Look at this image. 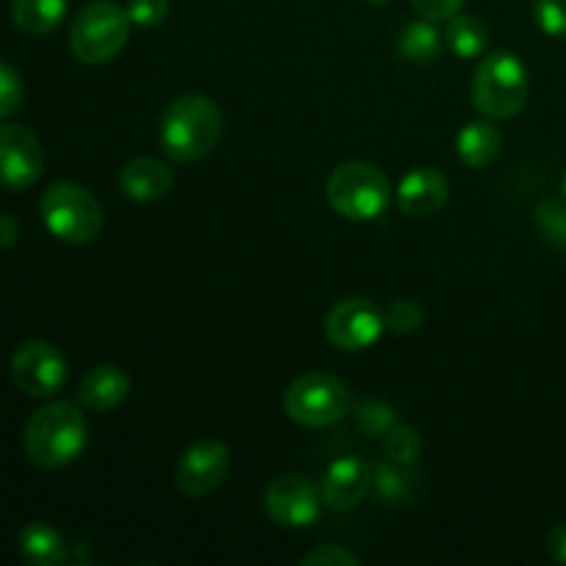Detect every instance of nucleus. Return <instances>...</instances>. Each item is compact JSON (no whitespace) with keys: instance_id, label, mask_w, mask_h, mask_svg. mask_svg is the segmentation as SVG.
<instances>
[{"instance_id":"f257e3e1","label":"nucleus","mask_w":566,"mask_h":566,"mask_svg":"<svg viewBox=\"0 0 566 566\" xmlns=\"http://www.w3.org/2000/svg\"><path fill=\"white\" fill-rule=\"evenodd\" d=\"M88 446V423L81 403L50 401L28 418L22 448L36 468L61 470L75 462Z\"/></svg>"},{"instance_id":"f03ea898","label":"nucleus","mask_w":566,"mask_h":566,"mask_svg":"<svg viewBox=\"0 0 566 566\" xmlns=\"http://www.w3.org/2000/svg\"><path fill=\"white\" fill-rule=\"evenodd\" d=\"M224 130L221 108L205 94H182L160 119V147L175 164L208 158Z\"/></svg>"},{"instance_id":"7ed1b4c3","label":"nucleus","mask_w":566,"mask_h":566,"mask_svg":"<svg viewBox=\"0 0 566 566\" xmlns=\"http://www.w3.org/2000/svg\"><path fill=\"white\" fill-rule=\"evenodd\" d=\"M470 94L473 105L486 119H512L528 103V70L514 53L495 50L475 66Z\"/></svg>"},{"instance_id":"20e7f679","label":"nucleus","mask_w":566,"mask_h":566,"mask_svg":"<svg viewBox=\"0 0 566 566\" xmlns=\"http://www.w3.org/2000/svg\"><path fill=\"white\" fill-rule=\"evenodd\" d=\"M326 199L337 216L352 221H374L387 213L392 186L379 166L368 160H346L326 180Z\"/></svg>"},{"instance_id":"39448f33","label":"nucleus","mask_w":566,"mask_h":566,"mask_svg":"<svg viewBox=\"0 0 566 566\" xmlns=\"http://www.w3.org/2000/svg\"><path fill=\"white\" fill-rule=\"evenodd\" d=\"M130 39V17L114 0L83 6L70 25V50L81 64H108Z\"/></svg>"},{"instance_id":"423d86ee","label":"nucleus","mask_w":566,"mask_h":566,"mask_svg":"<svg viewBox=\"0 0 566 566\" xmlns=\"http://www.w3.org/2000/svg\"><path fill=\"white\" fill-rule=\"evenodd\" d=\"M39 216H42L50 235L72 243V247L92 243L103 230V208L77 182H53L42 193Z\"/></svg>"},{"instance_id":"0eeeda50","label":"nucleus","mask_w":566,"mask_h":566,"mask_svg":"<svg viewBox=\"0 0 566 566\" xmlns=\"http://www.w3.org/2000/svg\"><path fill=\"white\" fill-rule=\"evenodd\" d=\"M285 415L293 423L304 426V429H326L335 426L352 412V390L343 379L332 374H304L291 381L285 390Z\"/></svg>"},{"instance_id":"6e6552de","label":"nucleus","mask_w":566,"mask_h":566,"mask_svg":"<svg viewBox=\"0 0 566 566\" xmlns=\"http://www.w3.org/2000/svg\"><path fill=\"white\" fill-rule=\"evenodd\" d=\"M387 329V318L381 307L370 298L352 296L340 298L335 307L326 313L324 335L340 352H365L374 346Z\"/></svg>"},{"instance_id":"1a4fd4ad","label":"nucleus","mask_w":566,"mask_h":566,"mask_svg":"<svg viewBox=\"0 0 566 566\" xmlns=\"http://www.w3.org/2000/svg\"><path fill=\"white\" fill-rule=\"evenodd\" d=\"M11 381L31 398H53L66 385V359L53 343L25 340L11 354Z\"/></svg>"},{"instance_id":"9d476101","label":"nucleus","mask_w":566,"mask_h":566,"mask_svg":"<svg viewBox=\"0 0 566 566\" xmlns=\"http://www.w3.org/2000/svg\"><path fill=\"white\" fill-rule=\"evenodd\" d=\"M321 490L310 479L298 473L276 475L265 486L263 506L265 514L274 520L280 528H307L321 514Z\"/></svg>"},{"instance_id":"9b49d317","label":"nucleus","mask_w":566,"mask_h":566,"mask_svg":"<svg viewBox=\"0 0 566 566\" xmlns=\"http://www.w3.org/2000/svg\"><path fill=\"white\" fill-rule=\"evenodd\" d=\"M44 171V149L36 133L22 125H0V186L25 191Z\"/></svg>"},{"instance_id":"f8f14e48","label":"nucleus","mask_w":566,"mask_h":566,"mask_svg":"<svg viewBox=\"0 0 566 566\" xmlns=\"http://www.w3.org/2000/svg\"><path fill=\"white\" fill-rule=\"evenodd\" d=\"M230 448L219 440H202L188 448L175 470V484L182 495L205 497L219 490L230 475Z\"/></svg>"},{"instance_id":"ddd939ff","label":"nucleus","mask_w":566,"mask_h":566,"mask_svg":"<svg viewBox=\"0 0 566 566\" xmlns=\"http://www.w3.org/2000/svg\"><path fill=\"white\" fill-rule=\"evenodd\" d=\"M370 486H374V473L368 464L357 457H343L326 468L321 481V501L332 512H352L368 497Z\"/></svg>"},{"instance_id":"4468645a","label":"nucleus","mask_w":566,"mask_h":566,"mask_svg":"<svg viewBox=\"0 0 566 566\" xmlns=\"http://www.w3.org/2000/svg\"><path fill=\"white\" fill-rule=\"evenodd\" d=\"M448 193V177L440 169H431V166H420L412 169L401 182H398L396 191V205L403 216H434L446 208Z\"/></svg>"},{"instance_id":"2eb2a0df","label":"nucleus","mask_w":566,"mask_h":566,"mask_svg":"<svg viewBox=\"0 0 566 566\" xmlns=\"http://www.w3.org/2000/svg\"><path fill=\"white\" fill-rule=\"evenodd\" d=\"M175 186V171L158 158H133L122 166L119 188L133 202H158Z\"/></svg>"},{"instance_id":"dca6fc26","label":"nucleus","mask_w":566,"mask_h":566,"mask_svg":"<svg viewBox=\"0 0 566 566\" xmlns=\"http://www.w3.org/2000/svg\"><path fill=\"white\" fill-rule=\"evenodd\" d=\"M130 376L119 365H97L77 387V403L88 412H111L130 396Z\"/></svg>"},{"instance_id":"f3484780","label":"nucleus","mask_w":566,"mask_h":566,"mask_svg":"<svg viewBox=\"0 0 566 566\" xmlns=\"http://www.w3.org/2000/svg\"><path fill=\"white\" fill-rule=\"evenodd\" d=\"M503 147V136L492 122H468L457 133V155L470 169H486L497 160Z\"/></svg>"},{"instance_id":"a211bd4d","label":"nucleus","mask_w":566,"mask_h":566,"mask_svg":"<svg viewBox=\"0 0 566 566\" xmlns=\"http://www.w3.org/2000/svg\"><path fill=\"white\" fill-rule=\"evenodd\" d=\"M20 556L33 566H61L66 562V539L48 523H28L17 536Z\"/></svg>"},{"instance_id":"6ab92c4d","label":"nucleus","mask_w":566,"mask_h":566,"mask_svg":"<svg viewBox=\"0 0 566 566\" xmlns=\"http://www.w3.org/2000/svg\"><path fill=\"white\" fill-rule=\"evenodd\" d=\"M66 0H11V22L28 36H48L64 22Z\"/></svg>"},{"instance_id":"aec40b11","label":"nucleus","mask_w":566,"mask_h":566,"mask_svg":"<svg viewBox=\"0 0 566 566\" xmlns=\"http://www.w3.org/2000/svg\"><path fill=\"white\" fill-rule=\"evenodd\" d=\"M446 44L459 59H479L490 44V28L473 14H453L446 28Z\"/></svg>"},{"instance_id":"412c9836","label":"nucleus","mask_w":566,"mask_h":566,"mask_svg":"<svg viewBox=\"0 0 566 566\" xmlns=\"http://www.w3.org/2000/svg\"><path fill=\"white\" fill-rule=\"evenodd\" d=\"M442 50V36L431 20H415L398 36V55L403 61H412V64H429L440 55Z\"/></svg>"},{"instance_id":"4be33fe9","label":"nucleus","mask_w":566,"mask_h":566,"mask_svg":"<svg viewBox=\"0 0 566 566\" xmlns=\"http://www.w3.org/2000/svg\"><path fill=\"white\" fill-rule=\"evenodd\" d=\"M536 224L545 232V238L551 243H556L558 249H566V205L562 202H542L536 208Z\"/></svg>"},{"instance_id":"5701e85b","label":"nucleus","mask_w":566,"mask_h":566,"mask_svg":"<svg viewBox=\"0 0 566 566\" xmlns=\"http://www.w3.org/2000/svg\"><path fill=\"white\" fill-rule=\"evenodd\" d=\"M22 97H25V86H22L20 72L0 61V119H9L11 114H17Z\"/></svg>"},{"instance_id":"b1692460","label":"nucleus","mask_w":566,"mask_h":566,"mask_svg":"<svg viewBox=\"0 0 566 566\" xmlns=\"http://www.w3.org/2000/svg\"><path fill=\"white\" fill-rule=\"evenodd\" d=\"M534 20L547 36L566 39V0H534Z\"/></svg>"},{"instance_id":"393cba45","label":"nucleus","mask_w":566,"mask_h":566,"mask_svg":"<svg viewBox=\"0 0 566 566\" xmlns=\"http://www.w3.org/2000/svg\"><path fill=\"white\" fill-rule=\"evenodd\" d=\"M385 318L392 332H398V335H412V332L420 329V324H423V310L415 302H409V298H398V302L390 304Z\"/></svg>"},{"instance_id":"a878e982","label":"nucleus","mask_w":566,"mask_h":566,"mask_svg":"<svg viewBox=\"0 0 566 566\" xmlns=\"http://www.w3.org/2000/svg\"><path fill=\"white\" fill-rule=\"evenodd\" d=\"M127 17L138 28H158L169 17V0H127Z\"/></svg>"},{"instance_id":"bb28decb","label":"nucleus","mask_w":566,"mask_h":566,"mask_svg":"<svg viewBox=\"0 0 566 566\" xmlns=\"http://www.w3.org/2000/svg\"><path fill=\"white\" fill-rule=\"evenodd\" d=\"M304 566H357V553L343 545H318L302 558Z\"/></svg>"},{"instance_id":"cd10ccee","label":"nucleus","mask_w":566,"mask_h":566,"mask_svg":"<svg viewBox=\"0 0 566 566\" xmlns=\"http://www.w3.org/2000/svg\"><path fill=\"white\" fill-rule=\"evenodd\" d=\"M387 453L398 459V462H412L420 453V437L412 429H407V426H396L387 434Z\"/></svg>"},{"instance_id":"c85d7f7f","label":"nucleus","mask_w":566,"mask_h":566,"mask_svg":"<svg viewBox=\"0 0 566 566\" xmlns=\"http://www.w3.org/2000/svg\"><path fill=\"white\" fill-rule=\"evenodd\" d=\"M415 6L420 17L437 22V20H451L453 14H459L464 0H409Z\"/></svg>"},{"instance_id":"c756f323","label":"nucleus","mask_w":566,"mask_h":566,"mask_svg":"<svg viewBox=\"0 0 566 566\" xmlns=\"http://www.w3.org/2000/svg\"><path fill=\"white\" fill-rule=\"evenodd\" d=\"M545 545H547V553H551L553 562L566 564V523L553 525L551 534H547V539H545Z\"/></svg>"},{"instance_id":"7c9ffc66","label":"nucleus","mask_w":566,"mask_h":566,"mask_svg":"<svg viewBox=\"0 0 566 566\" xmlns=\"http://www.w3.org/2000/svg\"><path fill=\"white\" fill-rule=\"evenodd\" d=\"M17 238H20V224H17V219L0 213V249L14 247Z\"/></svg>"},{"instance_id":"2f4dec72","label":"nucleus","mask_w":566,"mask_h":566,"mask_svg":"<svg viewBox=\"0 0 566 566\" xmlns=\"http://www.w3.org/2000/svg\"><path fill=\"white\" fill-rule=\"evenodd\" d=\"M368 3H374V6H381V3H390V0H368Z\"/></svg>"},{"instance_id":"473e14b6","label":"nucleus","mask_w":566,"mask_h":566,"mask_svg":"<svg viewBox=\"0 0 566 566\" xmlns=\"http://www.w3.org/2000/svg\"><path fill=\"white\" fill-rule=\"evenodd\" d=\"M562 191H564V199H566V175H564V180H562Z\"/></svg>"}]
</instances>
